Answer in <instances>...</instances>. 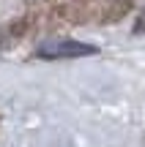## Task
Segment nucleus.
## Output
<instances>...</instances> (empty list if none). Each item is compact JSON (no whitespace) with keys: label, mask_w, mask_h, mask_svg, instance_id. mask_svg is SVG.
<instances>
[{"label":"nucleus","mask_w":145,"mask_h":147,"mask_svg":"<svg viewBox=\"0 0 145 147\" xmlns=\"http://www.w3.org/2000/svg\"><path fill=\"white\" fill-rule=\"evenodd\" d=\"M96 47L80 41H49L38 47V57L44 60H60V57H82V55H93Z\"/></svg>","instance_id":"obj_1"},{"label":"nucleus","mask_w":145,"mask_h":147,"mask_svg":"<svg viewBox=\"0 0 145 147\" xmlns=\"http://www.w3.org/2000/svg\"><path fill=\"white\" fill-rule=\"evenodd\" d=\"M134 30H137V33H145V11H142L140 16H137V22H134Z\"/></svg>","instance_id":"obj_2"}]
</instances>
